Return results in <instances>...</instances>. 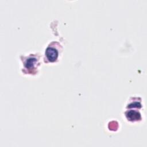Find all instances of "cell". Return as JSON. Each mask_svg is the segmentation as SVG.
Instances as JSON below:
<instances>
[{
  "label": "cell",
  "mask_w": 147,
  "mask_h": 147,
  "mask_svg": "<svg viewBox=\"0 0 147 147\" xmlns=\"http://www.w3.org/2000/svg\"><path fill=\"white\" fill-rule=\"evenodd\" d=\"M45 55L47 59L49 61L53 62L57 59L58 56V52L55 48L51 47H48L46 49Z\"/></svg>",
  "instance_id": "cell-1"
},
{
  "label": "cell",
  "mask_w": 147,
  "mask_h": 147,
  "mask_svg": "<svg viewBox=\"0 0 147 147\" xmlns=\"http://www.w3.org/2000/svg\"><path fill=\"white\" fill-rule=\"evenodd\" d=\"M127 118L131 121H134L140 120L141 119V115L139 112L134 110H130L126 113Z\"/></svg>",
  "instance_id": "cell-2"
},
{
  "label": "cell",
  "mask_w": 147,
  "mask_h": 147,
  "mask_svg": "<svg viewBox=\"0 0 147 147\" xmlns=\"http://www.w3.org/2000/svg\"><path fill=\"white\" fill-rule=\"evenodd\" d=\"M37 62V60L35 57H30L25 62V66L26 68L30 69L34 67Z\"/></svg>",
  "instance_id": "cell-3"
}]
</instances>
